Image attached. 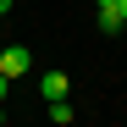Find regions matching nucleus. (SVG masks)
<instances>
[{
    "label": "nucleus",
    "instance_id": "5",
    "mask_svg": "<svg viewBox=\"0 0 127 127\" xmlns=\"http://www.w3.org/2000/svg\"><path fill=\"white\" fill-rule=\"evenodd\" d=\"M116 17H122V28H127V0H116Z\"/></svg>",
    "mask_w": 127,
    "mask_h": 127
},
{
    "label": "nucleus",
    "instance_id": "3",
    "mask_svg": "<svg viewBox=\"0 0 127 127\" xmlns=\"http://www.w3.org/2000/svg\"><path fill=\"white\" fill-rule=\"evenodd\" d=\"M99 33L116 39V33H122V17H116V11H99Z\"/></svg>",
    "mask_w": 127,
    "mask_h": 127
},
{
    "label": "nucleus",
    "instance_id": "7",
    "mask_svg": "<svg viewBox=\"0 0 127 127\" xmlns=\"http://www.w3.org/2000/svg\"><path fill=\"white\" fill-rule=\"evenodd\" d=\"M11 6H17V0H0V17H11Z\"/></svg>",
    "mask_w": 127,
    "mask_h": 127
},
{
    "label": "nucleus",
    "instance_id": "2",
    "mask_svg": "<svg viewBox=\"0 0 127 127\" xmlns=\"http://www.w3.org/2000/svg\"><path fill=\"white\" fill-rule=\"evenodd\" d=\"M66 89H72L66 72H44V77H39V94H44V99H66Z\"/></svg>",
    "mask_w": 127,
    "mask_h": 127
},
{
    "label": "nucleus",
    "instance_id": "1",
    "mask_svg": "<svg viewBox=\"0 0 127 127\" xmlns=\"http://www.w3.org/2000/svg\"><path fill=\"white\" fill-rule=\"evenodd\" d=\"M22 72H33V50L28 44H6L0 50V77H22Z\"/></svg>",
    "mask_w": 127,
    "mask_h": 127
},
{
    "label": "nucleus",
    "instance_id": "4",
    "mask_svg": "<svg viewBox=\"0 0 127 127\" xmlns=\"http://www.w3.org/2000/svg\"><path fill=\"white\" fill-rule=\"evenodd\" d=\"M50 122L66 127V122H72V105H66V99H50Z\"/></svg>",
    "mask_w": 127,
    "mask_h": 127
},
{
    "label": "nucleus",
    "instance_id": "6",
    "mask_svg": "<svg viewBox=\"0 0 127 127\" xmlns=\"http://www.w3.org/2000/svg\"><path fill=\"white\" fill-rule=\"evenodd\" d=\"M94 6H99V11H116V0H94Z\"/></svg>",
    "mask_w": 127,
    "mask_h": 127
},
{
    "label": "nucleus",
    "instance_id": "8",
    "mask_svg": "<svg viewBox=\"0 0 127 127\" xmlns=\"http://www.w3.org/2000/svg\"><path fill=\"white\" fill-rule=\"evenodd\" d=\"M6 89H11V77H0V99H6Z\"/></svg>",
    "mask_w": 127,
    "mask_h": 127
}]
</instances>
